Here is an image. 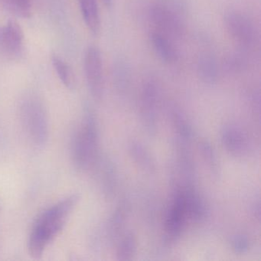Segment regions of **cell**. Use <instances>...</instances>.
I'll list each match as a JSON object with an SVG mask.
<instances>
[{
	"instance_id": "12",
	"label": "cell",
	"mask_w": 261,
	"mask_h": 261,
	"mask_svg": "<svg viewBox=\"0 0 261 261\" xmlns=\"http://www.w3.org/2000/svg\"><path fill=\"white\" fill-rule=\"evenodd\" d=\"M197 74L201 82L208 85L218 82L220 76V66L218 59L212 53L200 54L197 59Z\"/></svg>"
},
{
	"instance_id": "9",
	"label": "cell",
	"mask_w": 261,
	"mask_h": 261,
	"mask_svg": "<svg viewBox=\"0 0 261 261\" xmlns=\"http://www.w3.org/2000/svg\"><path fill=\"white\" fill-rule=\"evenodd\" d=\"M24 33L15 20H9L0 28V50L8 56H19L23 49Z\"/></svg>"
},
{
	"instance_id": "4",
	"label": "cell",
	"mask_w": 261,
	"mask_h": 261,
	"mask_svg": "<svg viewBox=\"0 0 261 261\" xmlns=\"http://www.w3.org/2000/svg\"><path fill=\"white\" fill-rule=\"evenodd\" d=\"M149 19L156 31L172 39H180L186 33L184 16L157 1L149 7Z\"/></svg>"
},
{
	"instance_id": "11",
	"label": "cell",
	"mask_w": 261,
	"mask_h": 261,
	"mask_svg": "<svg viewBox=\"0 0 261 261\" xmlns=\"http://www.w3.org/2000/svg\"><path fill=\"white\" fill-rule=\"evenodd\" d=\"M149 39L154 53L162 62L174 64L178 61V51L172 39L157 31L151 33Z\"/></svg>"
},
{
	"instance_id": "20",
	"label": "cell",
	"mask_w": 261,
	"mask_h": 261,
	"mask_svg": "<svg viewBox=\"0 0 261 261\" xmlns=\"http://www.w3.org/2000/svg\"><path fill=\"white\" fill-rule=\"evenodd\" d=\"M247 57L242 53H232L224 61V69L229 74H239L247 68Z\"/></svg>"
},
{
	"instance_id": "7",
	"label": "cell",
	"mask_w": 261,
	"mask_h": 261,
	"mask_svg": "<svg viewBox=\"0 0 261 261\" xmlns=\"http://www.w3.org/2000/svg\"><path fill=\"white\" fill-rule=\"evenodd\" d=\"M84 70L91 96L94 100L100 101L105 94V77L103 59L97 47H88L84 59Z\"/></svg>"
},
{
	"instance_id": "10",
	"label": "cell",
	"mask_w": 261,
	"mask_h": 261,
	"mask_svg": "<svg viewBox=\"0 0 261 261\" xmlns=\"http://www.w3.org/2000/svg\"><path fill=\"white\" fill-rule=\"evenodd\" d=\"M221 143L226 150L235 157H242L248 151L249 144L245 134L241 129L227 125L221 131Z\"/></svg>"
},
{
	"instance_id": "25",
	"label": "cell",
	"mask_w": 261,
	"mask_h": 261,
	"mask_svg": "<svg viewBox=\"0 0 261 261\" xmlns=\"http://www.w3.org/2000/svg\"><path fill=\"white\" fill-rule=\"evenodd\" d=\"M250 240L246 235L237 234L230 240V247L237 253H244L250 248Z\"/></svg>"
},
{
	"instance_id": "6",
	"label": "cell",
	"mask_w": 261,
	"mask_h": 261,
	"mask_svg": "<svg viewBox=\"0 0 261 261\" xmlns=\"http://www.w3.org/2000/svg\"><path fill=\"white\" fill-rule=\"evenodd\" d=\"M226 30L231 39L241 48L248 49L258 42V33L254 24L241 12L229 11L224 18Z\"/></svg>"
},
{
	"instance_id": "26",
	"label": "cell",
	"mask_w": 261,
	"mask_h": 261,
	"mask_svg": "<svg viewBox=\"0 0 261 261\" xmlns=\"http://www.w3.org/2000/svg\"><path fill=\"white\" fill-rule=\"evenodd\" d=\"M102 2L106 7H110L112 5L113 0H102Z\"/></svg>"
},
{
	"instance_id": "14",
	"label": "cell",
	"mask_w": 261,
	"mask_h": 261,
	"mask_svg": "<svg viewBox=\"0 0 261 261\" xmlns=\"http://www.w3.org/2000/svg\"><path fill=\"white\" fill-rule=\"evenodd\" d=\"M100 182L102 192L107 198H111L117 189V170L109 159H103L100 163Z\"/></svg>"
},
{
	"instance_id": "13",
	"label": "cell",
	"mask_w": 261,
	"mask_h": 261,
	"mask_svg": "<svg viewBox=\"0 0 261 261\" xmlns=\"http://www.w3.org/2000/svg\"><path fill=\"white\" fill-rule=\"evenodd\" d=\"M185 207L187 215L195 221H202L207 217V209L201 195L193 189L192 186L182 191Z\"/></svg>"
},
{
	"instance_id": "5",
	"label": "cell",
	"mask_w": 261,
	"mask_h": 261,
	"mask_svg": "<svg viewBox=\"0 0 261 261\" xmlns=\"http://www.w3.org/2000/svg\"><path fill=\"white\" fill-rule=\"evenodd\" d=\"M160 98L158 82L152 77L145 80L140 94V118L145 130L150 137H155L158 131L157 108Z\"/></svg>"
},
{
	"instance_id": "3",
	"label": "cell",
	"mask_w": 261,
	"mask_h": 261,
	"mask_svg": "<svg viewBox=\"0 0 261 261\" xmlns=\"http://www.w3.org/2000/svg\"><path fill=\"white\" fill-rule=\"evenodd\" d=\"M20 118L32 143L39 147L45 145L48 139V117L39 98L30 95L24 99L20 106Z\"/></svg>"
},
{
	"instance_id": "22",
	"label": "cell",
	"mask_w": 261,
	"mask_h": 261,
	"mask_svg": "<svg viewBox=\"0 0 261 261\" xmlns=\"http://www.w3.org/2000/svg\"><path fill=\"white\" fill-rule=\"evenodd\" d=\"M126 62L118 61L114 65V82L120 91H125L129 88L130 83V72Z\"/></svg>"
},
{
	"instance_id": "24",
	"label": "cell",
	"mask_w": 261,
	"mask_h": 261,
	"mask_svg": "<svg viewBox=\"0 0 261 261\" xmlns=\"http://www.w3.org/2000/svg\"><path fill=\"white\" fill-rule=\"evenodd\" d=\"M6 7L17 16L30 18L32 15V0H3Z\"/></svg>"
},
{
	"instance_id": "17",
	"label": "cell",
	"mask_w": 261,
	"mask_h": 261,
	"mask_svg": "<svg viewBox=\"0 0 261 261\" xmlns=\"http://www.w3.org/2000/svg\"><path fill=\"white\" fill-rule=\"evenodd\" d=\"M170 117L172 124L175 126V131L178 134V139L185 142L190 141L193 135L192 126L181 110L176 107L171 108Z\"/></svg>"
},
{
	"instance_id": "19",
	"label": "cell",
	"mask_w": 261,
	"mask_h": 261,
	"mask_svg": "<svg viewBox=\"0 0 261 261\" xmlns=\"http://www.w3.org/2000/svg\"><path fill=\"white\" fill-rule=\"evenodd\" d=\"M137 250V238L132 233H128L122 238L117 246V259L121 261L131 260L135 256Z\"/></svg>"
},
{
	"instance_id": "2",
	"label": "cell",
	"mask_w": 261,
	"mask_h": 261,
	"mask_svg": "<svg viewBox=\"0 0 261 261\" xmlns=\"http://www.w3.org/2000/svg\"><path fill=\"white\" fill-rule=\"evenodd\" d=\"M98 148L99 129L97 119L92 109L87 107L71 144V155L76 169L87 171L96 166L99 159Z\"/></svg>"
},
{
	"instance_id": "18",
	"label": "cell",
	"mask_w": 261,
	"mask_h": 261,
	"mask_svg": "<svg viewBox=\"0 0 261 261\" xmlns=\"http://www.w3.org/2000/svg\"><path fill=\"white\" fill-rule=\"evenodd\" d=\"M51 62L61 82L68 89H74L75 88L76 79L72 68L63 59L56 55L51 58Z\"/></svg>"
},
{
	"instance_id": "23",
	"label": "cell",
	"mask_w": 261,
	"mask_h": 261,
	"mask_svg": "<svg viewBox=\"0 0 261 261\" xmlns=\"http://www.w3.org/2000/svg\"><path fill=\"white\" fill-rule=\"evenodd\" d=\"M200 149H201L203 159L207 163V167L209 168L212 173L215 176L219 175L221 169H220L218 157L213 146L207 140H202L200 143Z\"/></svg>"
},
{
	"instance_id": "15",
	"label": "cell",
	"mask_w": 261,
	"mask_h": 261,
	"mask_svg": "<svg viewBox=\"0 0 261 261\" xmlns=\"http://www.w3.org/2000/svg\"><path fill=\"white\" fill-rule=\"evenodd\" d=\"M82 17L89 31L97 36L100 30V18L97 0H79Z\"/></svg>"
},
{
	"instance_id": "16",
	"label": "cell",
	"mask_w": 261,
	"mask_h": 261,
	"mask_svg": "<svg viewBox=\"0 0 261 261\" xmlns=\"http://www.w3.org/2000/svg\"><path fill=\"white\" fill-rule=\"evenodd\" d=\"M129 149L133 160L143 170L150 173L155 172V163L154 159L143 144L139 142L133 141L129 144Z\"/></svg>"
},
{
	"instance_id": "1",
	"label": "cell",
	"mask_w": 261,
	"mask_h": 261,
	"mask_svg": "<svg viewBox=\"0 0 261 261\" xmlns=\"http://www.w3.org/2000/svg\"><path fill=\"white\" fill-rule=\"evenodd\" d=\"M80 199L79 195H71L44 211L35 221L29 238V253L40 259L48 244L62 231L71 212Z\"/></svg>"
},
{
	"instance_id": "8",
	"label": "cell",
	"mask_w": 261,
	"mask_h": 261,
	"mask_svg": "<svg viewBox=\"0 0 261 261\" xmlns=\"http://www.w3.org/2000/svg\"><path fill=\"white\" fill-rule=\"evenodd\" d=\"M186 212L182 190L177 191L173 202L167 213L165 226L164 243L166 246L175 244L181 236L185 224Z\"/></svg>"
},
{
	"instance_id": "21",
	"label": "cell",
	"mask_w": 261,
	"mask_h": 261,
	"mask_svg": "<svg viewBox=\"0 0 261 261\" xmlns=\"http://www.w3.org/2000/svg\"><path fill=\"white\" fill-rule=\"evenodd\" d=\"M126 209L124 207H119L111 215L108 223V233L111 241H115L124 225L126 219Z\"/></svg>"
}]
</instances>
